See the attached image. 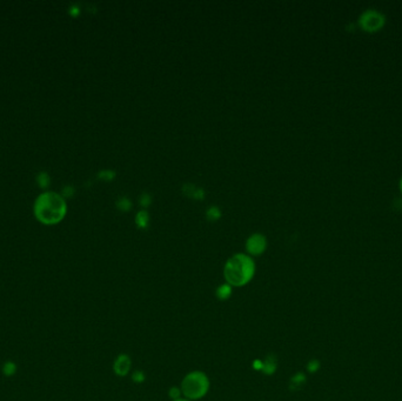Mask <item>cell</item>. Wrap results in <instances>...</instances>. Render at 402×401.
Here are the masks:
<instances>
[{
  "instance_id": "obj_12",
  "label": "cell",
  "mask_w": 402,
  "mask_h": 401,
  "mask_svg": "<svg viewBox=\"0 0 402 401\" xmlns=\"http://www.w3.org/2000/svg\"><path fill=\"white\" fill-rule=\"evenodd\" d=\"M170 398L172 399V401L174 400H179L182 398V393H181V390H180V387H173L170 390Z\"/></svg>"
},
{
  "instance_id": "obj_3",
  "label": "cell",
  "mask_w": 402,
  "mask_h": 401,
  "mask_svg": "<svg viewBox=\"0 0 402 401\" xmlns=\"http://www.w3.org/2000/svg\"><path fill=\"white\" fill-rule=\"evenodd\" d=\"M211 387V381L208 375L201 371H193L185 375L182 379L180 390L182 398L191 401L200 400L208 393Z\"/></svg>"
},
{
  "instance_id": "obj_9",
  "label": "cell",
  "mask_w": 402,
  "mask_h": 401,
  "mask_svg": "<svg viewBox=\"0 0 402 401\" xmlns=\"http://www.w3.org/2000/svg\"><path fill=\"white\" fill-rule=\"evenodd\" d=\"M37 182L38 185L40 186L41 188H47L51 184V178L50 174L45 171L39 172V174L37 175Z\"/></svg>"
},
{
  "instance_id": "obj_17",
  "label": "cell",
  "mask_w": 402,
  "mask_h": 401,
  "mask_svg": "<svg viewBox=\"0 0 402 401\" xmlns=\"http://www.w3.org/2000/svg\"><path fill=\"white\" fill-rule=\"evenodd\" d=\"M73 193H74V188L71 187V186H66V187H64V189H62L61 195L64 198H68V197H71Z\"/></svg>"
},
{
  "instance_id": "obj_2",
  "label": "cell",
  "mask_w": 402,
  "mask_h": 401,
  "mask_svg": "<svg viewBox=\"0 0 402 401\" xmlns=\"http://www.w3.org/2000/svg\"><path fill=\"white\" fill-rule=\"evenodd\" d=\"M255 263L251 255L236 253L226 261L224 267L225 282L232 287H242L253 279Z\"/></svg>"
},
{
  "instance_id": "obj_4",
  "label": "cell",
  "mask_w": 402,
  "mask_h": 401,
  "mask_svg": "<svg viewBox=\"0 0 402 401\" xmlns=\"http://www.w3.org/2000/svg\"><path fill=\"white\" fill-rule=\"evenodd\" d=\"M385 23V18L381 13L374 9H369L366 11L365 13L360 18V24L361 26L367 31H376L382 26Z\"/></svg>"
},
{
  "instance_id": "obj_7",
  "label": "cell",
  "mask_w": 402,
  "mask_h": 401,
  "mask_svg": "<svg viewBox=\"0 0 402 401\" xmlns=\"http://www.w3.org/2000/svg\"><path fill=\"white\" fill-rule=\"evenodd\" d=\"M215 295H217V298L219 300H227L232 295V286L229 285L227 283L223 284V285H220L217 290H215Z\"/></svg>"
},
{
  "instance_id": "obj_13",
  "label": "cell",
  "mask_w": 402,
  "mask_h": 401,
  "mask_svg": "<svg viewBox=\"0 0 402 401\" xmlns=\"http://www.w3.org/2000/svg\"><path fill=\"white\" fill-rule=\"evenodd\" d=\"M207 216L210 218H212V219H217V218H219L220 217L219 208L215 207V206L210 207V208H208V211H207Z\"/></svg>"
},
{
  "instance_id": "obj_8",
  "label": "cell",
  "mask_w": 402,
  "mask_h": 401,
  "mask_svg": "<svg viewBox=\"0 0 402 401\" xmlns=\"http://www.w3.org/2000/svg\"><path fill=\"white\" fill-rule=\"evenodd\" d=\"M17 371H18V365L15 364L14 361H12V360H7V361H5L1 366L2 374L7 378H11V377H13V375L17 374Z\"/></svg>"
},
{
  "instance_id": "obj_5",
  "label": "cell",
  "mask_w": 402,
  "mask_h": 401,
  "mask_svg": "<svg viewBox=\"0 0 402 401\" xmlns=\"http://www.w3.org/2000/svg\"><path fill=\"white\" fill-rule=\"evenodd\" d=\"M267 247V240L260 233L252 234L246 241V249L251 255H260Z\"/></svg>"
},
{
  "instance_id": "obj_15",
  "label": "cell",
  "mask_w": 402,
  "mask_h": 401,
  "mask_svg": "<svg viewBox=\"0 0 402 401\" xmlns=\"http://www.w3.org/2000/svg\"><path fill=\"white\" fill-rule=\"evenodd\" d=\"M319 367H320V364H319L318 360H312V361H309L308 365H307V368H308V371L312 372V373L318 371Z\"/></svg>"
},
{
  "instance_id": "obj_14",
  "label": "cell",
  "mask_w": 402,
  "mask_h": 401,
  "mask_svg": "<svg viewBox=\"0 0 402 401\" xmlns=\"http://www.w3.org/2000/svg\"><path fill=\"white\" fill-rule=\"evenodd\" d=\"M133 380H134V383H142V381H145V374L142 373L141 371H135L134 373L132 375Z\"/></svg>"
},
{
  "instance_id": "obj_18",
  "label": "cell",
  "mask_w": 402,
  "mask_h": 401,
  "mask_svg": "<svg viewBox=\"0 0 402 401\" xmlns=\"http://www.w3.org/2000/svg\"><path fill=\"white\" fill-rule=\"evenodd\" d=\"M99 176L103 179H112L115 176V172L113 171H101L99 173Z\"/></svg>"
},
{
  "instance_id": "obj_21",
  "label": "cell",
  "mask_w": 402,
  "mask_h": 401,
  "mask_svg": "<svg viewBox=\"0 0 402 401\" xmlns=\"http://www.w3.org/2000/svg\"><path fill=\"white\" fill-rule=\"evenodd\" d=\"M401 188H402V181H401Z\"/></svg>"
},
{
  "instance_id": "obj_6",
  "label": "cell",
  "mask_w": 402,
  "mask_h": 401,
  "mask_svg": "<svg viewBox=\"0 0 402 401\" xmlns=\"http://www.w3.org/2000/svg\"><path fill=\"white\" fill-rule=\"evenodd\" d=\"M132 367V360L127 354H119L113 364V371L118 377H126Z\"/></svg>"
},
{
  "instance_id": "obj_16",
  "label": "cell",
  "mask_w": 402,
  "mask_h": 401,
  "mask_svg": "<svg viewBox=\"0 0 402 401\" xmlns=\"http://www.w3.org/2000/svg\"><path fill=\"white\" fill-rule=\"evenodd\" d=\"M305 380H306L305 375L301 374V373H299V374H296L295 377L293 378L292 383H293V384H295V386H299V385L303 384V381H305Z\"/></svg>"
},
{
  "instance_id": "obj_10",
  "label": "cell",
  "mask_w": 402,
  "mask_h": 401,
  "mask_svg": "<svg viewBox=\"0 0 402 401\" xmlns=\"http://www.w3.org/2000/svg\"><path fill=\"white\" fill-rule=\"evenodd\" d=\"M272 356H268L265 362H262V371L265 374H273L277 369V362L275 360H271Z\"/></svg>"
},
{
  "instance_id": "obj_1",
  "label": "cell",
  "mask_w": 402,
  "mask_h": 401,
  "mask_svg": "<svg viewBox=\"0 0 402 401\" xmlns=\"http://www.w3.org/2000/svg\"><path fill=\"white\" fill-rule=\"evenodd\" d=\"M33 212L41 224L56 225L65 218L67 213V204L61 194L46 191L37 197L33 205Z\"/></svg>"
},
{
  "instance_id": "obj_11",
  "label": "cell",
  "mask_w": 402,
  "mask_h": 401,
  "mask_svg": "<svg viewBox=\"0 0 402 401\" xmlns=\"http://www.w3.org/2000/svg\"><path fill=\"white\" fill-rule=\"evenodd\" d=\"M135 222L140 227H146L148 223V213L146 211H140L135 217Z\"/></svg>"
},
{
  "instance_id": "obj_20",
  "label": "cell",
  "mask_w": 402,
  "mask_h": 401,
  "mask_svg": "<svg viewBox=\"0 0 402 401\" xmlns=\"http://www.w3.org/2000/svg\"><path fill=\"white\" fill-rule=\"evenodd\" d=\"M174 401H191V400L185 399V398H181V399H179V400H174Z\"/></svg>"
},
{
  "instance_id": "obj_19",
  "label": "cell",
  "mask_w": 402,
  "mask_h": 401,
  "mask_svg": "<svg viewBox=\"0 0 402 401\" xmlns=\"http://www.w3.org/2000/svg\"><path fill=\"white\" fill-rule=\"evenodd\" d=\"M118 206L121 207V208H128L129 206H131V203H129L128 199L122 198V199H120V200L118 201Z\"/></svg>"
}]
</instances>
